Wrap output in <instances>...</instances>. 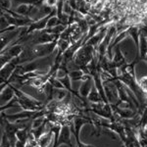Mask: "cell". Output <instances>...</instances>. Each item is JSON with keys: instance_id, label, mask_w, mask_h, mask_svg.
<instances>
[{"instance_id": "3957f363", "label": "cell", "mask_w": 147, "mask_h": 147, "mask_svg": "<svg viewBox=\"0 0 147 147\" xmlns=\"http://www.w3.org/2000/svg\"><path fill=\"white\" fill-rule=\"evenodd\" d=\"M84 124H92V119L88 117H82V116H77L73 122L70 124L71 129L74 136L76 137V143H77V147H94L93 145H86V144L82 143L80 139V127Z\"/></svg>"}, {"instance_id": "277c9868", "label": "cell", "mask_w": 147, "mask_h": 147, "mask_svg": "<svg viewBox=\"0 0 147 147\" xmlns=\"http://www.w3.org/2000/svg\"><path fill=\"white\" fill-rule=\"evenodd\" d=\"M139 58L144 60L147 55V35L145 30L140 27V34H139Z\"/></svg>"}, {"instance_id": "9c48e42d", "label": "cell", "mask_w": 147, "mask_h": 147, "mask_svg": "<svg viewBox=\"0 0 147 147\" xmlns=\"http://www.w3.org/2000/svg\"><path fill=\"white\" fill-rule=\"evenodd\" d=\"M54 132L52 131L50 129L49 131L45 132V134H43L40 138L37 140V144H38V147H47L48 146V144L50 143L51 141V137L53 136Z\"/></svg>"}, {"instance_id": "7c38bea8", "label": "cell", "mask_w": 147, "mask_h": 147, "mask_svg": "<svg viewBox=\"0 0 147 147\" xmlns=\"http://www.w3.org/2000/svg\"><path fill=\"white\" fill-rule=\"evenodd\" d=\"M26 144H27V142H24V141H21V140H19V139H17V140H16L15 146L16 147H26Z\"/></svg>"}, {"instance_id": "6da1fadb", "label": "cell", "mask_w": 147, "mask_h": 147, "mask_svg": "<svg viewBox=\"0 0 147 147\" xmlns=\"http://www.w3.org/2000/svg\"><path fill=\"white\" fill-rule=\"evenodd\" d=\"M12 85V84H10ZM15 95L18 98V104L21 108L24 109V111H39L43 110L46 107V104L43 102H40L30 95H28L27 93L23 92L20 89L16 88L12 85Z\"/></svg>"}, {"instance_id": "ba28073f", "label": "cell", "mask_w": 147, "mask_h": 147, "mask_svg": "<svg viewBox=\"0 0 147 147\" xmlns=\"http://www.w3.org/2000/svg\"><path fill=\"white\" fill-rule=\"evenodd\" d=\"M15 96V92H14L13 88H12V85L9 84L3 90H1V103L3 102V100L7 102L10 101L13 97Z\"/></svg>"}, {"instance_id": "52a82bcc", "label": "cell", "mask_w": 147, "mask_h": 147, "mask_svg": "<svg viewBox=\"0 0 147 147\" xmlns=\"http://www.w3.org/2000/svg\"><path fill=\"white\" fill-rule=\"evenodd\" d=\"M87 100L89 102H91V103H101V102H104L100 95V93L97 90L95 84L92 85V89H91L90 93H89L88 97H87Z\"/></svg>"}, {"instance_id": "8fae6325", "label": "cell", "mask_w": 147, "mask_h": 147, "mask_svg": "<svg viewBox=\"0 0 147 147\" xmlns=\"http://www.w3.org/2000/svg\"><path fill=\"white\" fill-rule=\"evenodd\" d=\"M62 22L60 21V19L58 17H56V16H53V17H51L49 19L48 23H47V27L46 28H55V27H58L59 25H61ZM63 25V24H62Z\"/></svg>"}, {"instance_id": "8992f818", "label": "cell", "mask_w": 147, "mask_h": 147, "mask_svg": "<svg viewBox=\"0 0 147 147\" xmlns=\"http://www.w3.org/2000/svg\"><path fill=\"white\" fill-rule=\"evenodd\" d=\"M35 8L34 5H28V4H21L20 6H18L17 8L14 10L15 13H17L18 15L23 16V17H28V15H30V11L34 10Z\"/></svg>"}, {"instance_id": "5b68a950", "label": "cell", "mask_w": 147, "mask_h": 147, "mask_svg": "<svg viewBox=\"0 0 147 147\" xmlns=\"http://www.w3.org/2000/svg\"><path fill=\"white\" fill-rule=\"evenodd\" d=\"M92 80H93V79H92V77L90 76L88 79L82 82V84L80 85V87L79 89V93L85 99H87V97H88L89 93H90V91H91L90 88H91Z\"/></svg>"}, {"instance_id": "7a4b0ae2", "label": "cell", "mask_w": 147, "mask_h": 147, "mask_svg": "<svg viewBox=\"0 0 147 147\" xmlns=\"http://www.w3.org/2000/svg\"><path fill=\"white\" fill-rule=\"evenodd\" d=\"M50 129L54 132V144L52 147H59L62 144L74 147L71 140L72 129L70 125H50Z\"/></svg>"}, {"instance_id": "30bf717a", "label": "cell", "mask_w": 147, "mask_h": 147, "mask_svg": "<svg viewBox=\"0 0 147 147\" xmlns=\"http://www.w3.org/2000/svg\"><path fill=\"white\" fill-rule=\"evenodd\" d=\"M147 127V106L141 113L140 122H139V129H145Z\"/></svg>"}]
</instances>
